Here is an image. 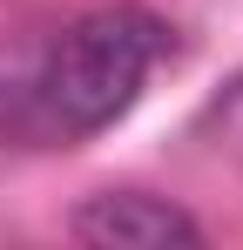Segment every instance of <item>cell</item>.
<instances>
[{"label": "cell", "instance_id": "obj_1", "mask_svg": "<svg viewBox=\"0 0 243 250\" xmlns=\"http://www.w3.org/2000/svg\"><path fill=\"white\" fill-rule=\"evenodd\" d=\"M162 54H169V21L142 14V7H101V14L75 21L34 68L40 135L88 142V135L115 128L142 102Z\"/></svg>", "mask_w": 243, "mask_h": 250}, {"label": "cell", "instance_id": "obj_2", "mask_svg": "<svg viewBox=\"0 0 243 250\" xmlns=\"http://www.w3.org/2000/svg\"><path fill=\"white\" fill-rule=\"evenodd\" d=\"M68 237L95 250H189L202 244V223L149 189H101L68 216Z\"/></svg>", "mask_w": 243, "mask_h": 250}, {"label": "cell", "instance_id": "obj_3", "mask_svg": "<svg viewBox=\"0 0 243 250\" xmlns=\"http://www.w3.org/2000/svg\"><path fill=\"white\" fill-rule=\"evenodd\" d=\"M34 68H40V54H7V47H0V142H14V135H40Z\"/></svg>", "mask_w": 243, "mask_h": 250}, {"label": "cell", "instance_id": "obj_4", "mask_svg": "<svg viewBox=\"0 0 243 250\" xmlns=\"http://www.w3.org/2000/svg\"><path fill=\"white\" fill-rule=\"evenodd\" d=\"M216 122H223V149H230V156L243 163V82L230 88L223 102H216Z\"/></svg>", "mask_w": 243, "mask_h": 250}]
</instances>
